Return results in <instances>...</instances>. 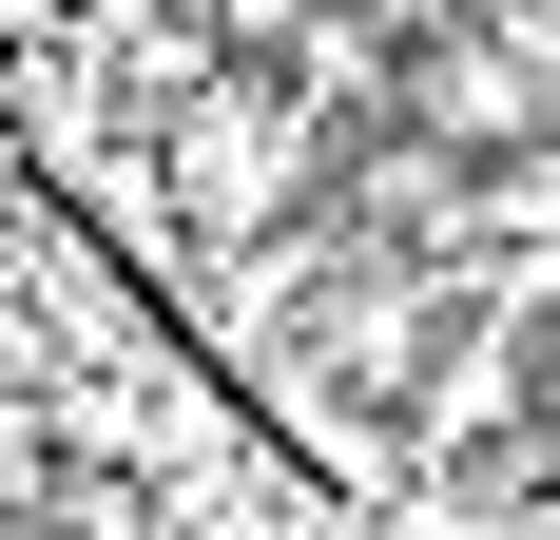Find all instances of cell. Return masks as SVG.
<instances>
[{
    "instance_id": "obj_3",
    "label": "cell",
    "mask_w": 560,
    "mask_h": 540,
    "mask_svg": "<svg viewBox=\"0 0 560 540\" xmlns=\"http://www.w3.org/2000/svg\"><path fill=\"white\" fill-rule=\"evenodd\" d=\"M39 463H58V444L20 425V406H0V502H39Z\"/></svg>"
},
{
    "instance_id": "obj_1",
    "label": "cell",
    "mask_w": 560,
    "mask_h": 540,
    "mask_svg": "<svg viewBox=\"0 0 560 540\" xmlns=\"http://www.w3.org/2000/svg\"><path fill=\"white\" fill-rule=\"evenodd\" d=\"M174 193H194L213 232L290 213V193H310V116H271V97H194V136H174Z\"/></svg>"
},
{
    "instance_id": "obj_2",
    "label": "cell",
    "mask_w": 560,
    "mask_h": 540,
    "mask_svg": "<svg viewBox=\"0 0 560 540\" xmlns=\"http://www.w3.org/2000/svg\"><path fill=\"white\" fill-rule=\"evenodd\" d=\"M503 58H522V97H560V0H503Z\"/></svg>"
}]
</instances>
